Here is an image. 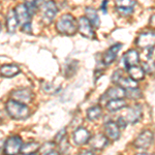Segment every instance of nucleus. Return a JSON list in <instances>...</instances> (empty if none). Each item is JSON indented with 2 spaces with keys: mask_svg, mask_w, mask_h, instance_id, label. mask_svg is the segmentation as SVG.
Segmentation results:
<instances>
[{
  "mask_svg": "<svg viewBox=\"0 0 155 155\" xmlns=\"http://www.w3.org/2000/svg\"><path fill=\"white\" fill-rule=\"evenodd\" d=\"M126 96L129 97L130 99H137L139 97L142 96V93L139 89L137 88H131V89H128L126 91Z\"/></svg>",
  "mask_w": 155,
  "mask_h": 155,
  "instance_id": "27",
  "label": "nucleus"
},
{
  "mask_svg": "<svg viewBox=\"0 0 155 155\" xmlns=\"http://www.w3.org/2000/svg\"><path fill=\"white\" fill-rule=\"evenodd\" d=\"M56 28L61 34L65 35H74L79 28V24L77 23L76 19L69 14L63 15L56 24Z\"/></svg>",
  "mask_w": 155,
  "mask_h": 155,
  "instance_id": "1",
  "label": "nucleus"
},
{
  "mask_svg": "<svg viewBox=\"0 0 155 155\" xmlns=\"http://www.w3.org/2000/svg\"><path fill=\"white\" fill-rule=\"evenodd\" d=\"M6 111L14 119H26L29 116V109L25 104L11 99L6 102Z\"/></svg>",
  "mask_w": 155,
  "mask_h": 155,
  "instance_id": "2",
  "label": "nucleus"
},
{
  "mask_svg": "<svg viewBox=\"0 0 155 155\" xmlns=\"http://www.w3.org/2000/svg\"><path fill=\"white\" fill-rule=\"evenodd\" d=\"M78 23H79L80 33H81L82 35L87 37V38H94V37H95L93 28H92V25L86 17H81V18L79 19Z\"/></svg>",
  "mask_w": 155,
  "mask_h": 155,
  "instance_id": "8",
  "label": "nucleus"
},
{
  "mask_svg": "<svg viewBox=\"0 0 155 155\" xmlns=\"http://www.w3.org/2000/svg\"><path fill=\"white\" fill-rule=\"evenodd\" d=\"M78 155H94V153L91 150H82L78 153Z\"/></svg>",
  "mask_w": 155,
  "mask_h": 155,
  "instance_id": "32",
  "label": "nucleus"
},
{
  "mask_svg": "<svg viewBox=\"0 0 155 155\" xmlns=\"http://www.w3.org/2000/svg\"><path fill=\"white\" fill-rule=\"evenodd\" d=\"M142 117V107L140 104H134L127 111L125 117H123L126 120V122L129 123H136L139 121Z\"/></svg>",
  "mask_w": 155,
  "mask_h": 155,
  "instance_id": "10",
  "label": "nucleus"
},
{
  "mask_svg": "<svg viewBox=\"0 0 155 155\" xmlns=\"http://www.w3.org/2000/svg\"><path fill=\"white\" fill-rule=\"evenodd\" d=\"M90 140V132L86 128L80 127L74 132V141L77 145H83Z\"/></svg>",
  "mask_w": 155,
  "mask_h": 155,
  "instance_id": "13",
  "label": "nucleus"
},
{
  "mask_svg": "<svg viewBox=\"0 0 155 155\" xmlns=\"http://www.w3.org/2000/svg\"><path fill=\"white\" fill-rule=\"evenodd\" d=\"M42 9V21L45 24H50L54 20L57 14V6L53 1H44L39 3Z\"/></svg>",
  "mask_w": 155,
  "mask_h": 155,
  "instance_id": "4",
  "label": "nucleus"
},
{
  "mask_svg": "<svg viewBox=\"0 0 155 155\" xmlns=\"http://www.w3.org/2000/svg\"><path fill=\"white\" fill-rule=\"evenodd\" d=\"M12 96L17 99V101L20 102H27L31 101V92L27 89H23V90H17L12 93Z\"/></svg>",
  "mask_w": 155,
  "mask_h": 155,
  "instance_id": "20",
  "label": "nucleus"
},
{
  "mask_svg": "<svg viewBox=\"0 0 155 155\" xmlns=\"http://www.w3.org/2000/svg\"><path fill=\"white\" fill-rule=\"evenodd\" d=\"M0 30H1V26H0Z\"/></svg>",
  "mask_w": 155,
  "mask_h": 155,
  "instance_id": "35",
  "label": "nucleus"
},
{
  "mask_svg": "<svg viewBox=\"0 0 155 155\" xmlns=\"http://www.w3.org/2000/svg\"><path fill=\"white\" fill-rule=\"evenodd\" d=\"M126 124H127L126 120L121 116V117H120V118L118 119V124H117V125L119 126V128H125V127H126Z\"/></svg>",
  "mask_w": 155,
  "mask_h": 155,
  "instance_id": "30",
  "label": "nucleus"
},
{
  "mask_svg": "<svg viewBox=\"0 0 155 155\" xmlns=\"http://www.w3.org/2000/svg\"><path fill=\"white\" fill-rule=\"evenodd\" d=\"M29 155H35V154H29Z\"/></svg>",
  "mask_w": 155,
  "mask_h": 155,
  "instance_id": "34",
  "label": "nucleus"
},
{
  "mask_svg": "<svg viewBox=\"0 0 155 155\" xmlns=\"http://www.w3.org/2000/svg\"><path fill=\"white\" fill-rule=\"evenodd\" d=\"M41 155H59L58 152L54 149V144L49 143V144H45L44 147L41 150Z\"/></svg>",
  "mask_w": 155,
  "mask_h": 155,
  "instance_id": "25",
  "label": "nucleus"
},
{
  "mask_svg": "<svg viewBox=\"0 0 155 155\" xmlns=\"http://www.w3.org/2000/svg\"><path fill=\"white\" fill-rule=\"evenodd\" d=\"M139 61H140V55L136 50H129L123 56V63L127 68L136 66L139 63Z\"/></svg>",
  "mask_w": 155,
  "mask_h": 155,
  "instance_id": "11",
  "label": "nucleus"
},
{
  "mask_svg": "<svg viewBox=\"0 0 155 155\" xmlns=\"http://www.w3.org/2000/svg\"><path fill=\"white\" fill-rule=\"evenodd\" d=\"M18 24H19V22H18V19H17V16H16V12H15V9H11L6 16L7 31H8L11 34L15 33Z\"/></svg>",
  "mask_w": 155,
  "mask_h": 155,
  "instance_id": "17",
  "label": "nucleus"
},
{
  "mask_svg": "<svg viewBox=\"0 0 155 155\" xmlns=\"http://www.w3.org/2000/svg\"><path fill=\"white\" fill-rule=\"evenodd\" d=\"M20 72V68L15 64H5L0 67V74L2 77L5 78H12L17 76Z\"/></svg>",
  "mask_w": 155,
  "mask_h": 155,
  "instance_id": "18",
  "label": "nucleus"
},
{
  "mask_svg": "<svg viewBox=\"0 0 155 155\" xmlns=\"http://www.w3.org/2000/svg\"><path fill=\"white\" fill-rule=\"evenodd\" d=\"M127 106L126 101L124 99H113V101H107V109L110 112H117L119 110L123 109Z\"/></svg>",
  "mask_w": 155,
  "mask_h": 155,
  "instance_id": "21",
  "label": "nucleus"
},
{
  "mask_svg": "<svg viewBox=\"0 0 155 155\" xmlns=\"http://www.w3.org/2000/svg\"><path fill=\"white\" fill-rule=\"evenodd\" d=\"M136 4V1H130V0H124V1H118L116 2L117 7H125V8H132V6Z\"/></svg>",
  "mask_w": 155,
  "mask_h": 155,
  "instance_id": "28",
  "label": "nucleus"
},
{
  "mask_svg": "<svg viewBox=\"0 0 155 155\" xmlns=\"http://www.w3.org/2000/svg\"><path fill=\"white\" fill-rule=\"evenodd\" d=\"M112 81L114 83L118 84L119 87L122 88H127V89H131V88H137V82L134 81L130 78H125L123 76V72L122 71H116L113 74L112 77Z\"/></svg>",
  "mask_w": 155,
  "mask_h": 155,
  "instance_id": "6",
  "label": "nucleus"
},
{
  "mask_svg": "<svg viewBox=\"0 0 155 155\" xmlns=\"http://www.w3.org/2000/svg\"><path fill=\"white\" fill-rule=\"evenodd\" d=\"M137 45L142 49H152L155 46V32H144L139 35Z\"/></svg>",
  "mask_w": 155,
  "mask_h": 155,
  "instance_id": "7",
  "label": "nucleus"
},
{
  "mask_svg": "<svg viewBox=\"0 0 155 155\" xmlns=\"http://www.w3.org/2000/svg\"><path fill=\"white\" fill-rule=\"evenodd\" d=\"M122 48V44H116L112 46L104 55V64H111L116 59L117 54L119 53L120 49Z\"/></svg>",
  "mask_w": 155,
  "mask_h": 155,
  "instance_id": "15",
  "label": "nucleus"
},
{
  "mask_svg": "<svg viewBox=\"0 0 155 155\" xmlns=\"http://www.w3.org/2000/svg\"><path fill=\"white\" fill-rule=\"evenodd\" d=\"M24 5L26 7L28 14L30 15V17H31L37 12V8H38V2L37 1H27L24 3Z\"/></svg>",
  "mask_w": 155,
  "mask_h": 155,
  "instance_id": "26",
  "label": "nucleus"
},
{
  "mask_svg": "<svg viewBox=\"0 0 155 155\" xmlns=\"http://www.w3.org/2000/svg\"><path fill=\"white\" fill-rule=\"evenodd\" d=\"M104 131L109 139L113 140V141H117L120 137V129L117 123L113 121H109L104 125Z\"/></svg>",
  "mask_w": 155,
  "mask_h": 155,
  "instance_id": "12",
  "label": "nucleus"
},
{
  "mask_svg": "<svg viewBox=\"0 0 155 155\" xmlns=\"http://www.w3.org/2000/svg\"><path fill=\"white\" fill-rule=\"evenodd\" d=\"M124 96H126V91L122 87H112L107 91V93L104 94V97L110 101L113 99H122Z\"/></svg>",
  "mask_w": 155,
  "mask_h": 155,
  "instance_id": "14",
  "label": "nucleus"
},
{
  "mask_svg": "<svg viewBox=\"0 0 155 155\" xmlns=\"http://www.w3.org/2000/svg\"><path fill=\"white\" fill-rule=\"evenodd\" d=\"M153 141V134L150 130H145L140 134L134 141V145L137 148H147L152 144Z\"/></svg>",
  "mask_w": 155,
  "mask_h": 155,
  "instance_id": "9",
  "label": "nucleus"
},
{
  "mask_svg": "<svg viewBox=\"0 0 155 155\" xmlns=\"http://www.w3.org/2000/svg\"><path fill=\"white\" fill-rule=\"evenodd\" d=\"M89 142L91 148L95 150H102L107 145V139L104 134H96Z\"/></svg>",
  "mask_w": 155,
  "mask_h": 155,
  "instance_id": "16",
  "label": "nucleus"
},
{
  "mask_svg": "<svg viewBox=\"0 0 155 155\" xmlns=\"http://www.w3.org/2000/svg\"><path fill=\"white\" fill-rule=\"evenodd\" d=\"M38 148H39V144L35 143V142H29V143L23 144L21 151L25 155H29V154H34V152H36Z\"/></svg>",
  "mask_w": 155,
  "mask_h": 155,
  "instance_id": "23",
  "label": "nucleus"
},
{
  "mask_svg": "<svg viewBox=\"0 0 155 155\" xmlns=\"http://www.w3.org/2000/svg\"><path fill=\"white\" fill-rule=\"evenodd\" d=\"M118 12H121L122 15H129L132 12V8H125V7H117Z\"/></svg>",
  "mask_w": 155,
  "mask_h": 155,
  "instance_id": "31",
  "label": "nucleus"
},
{
  "mask_svg": "<svg viewBox=\"0 0 155 155\" xmlns=\"http://www.w3.org/2000/svg\"><path fill=\"white\" fill-rule=\"evenodd\" d=\"M150 26L155 28V15H153V16L151 17V19H150Z\"/></svg>",
  "mask_w": 155,
  "mask_h": 155,
  "instance_id": "33",
  "label": "nucleus"
},
{
  "mask_svg": "<svg viewBox=\"0 0 155 155\" xmlns=\"http://www.w3.org/2000/svg\"><path fill=\"white\" fill-rule=\"evenodd\" d=\"M86 18L89 20V22L91 23V25H93L94 27H98L99 24H101V21H99V17L97 12L92 7H87L86 8Z\"/></svg>",
  "mask_w": 155,
  "mask_h": 155,
  "instance_id": "22",
  "label": "nucleus"
},
{
  "mask_svg": "<svg viewBox=\"0 0 155 155\" xmlns=\"http://www.w3.org/2000/svg\"><path fill=\"white\" fill-rule=\"evenodd\" d=\"M23 142L19 136H14L7 139L4 145V153L6 155H17L21 151Z\"/></svg>",
  "mask_w": 155,
  "mask_h": 155,
  "instance_id": "5",
  "label": "nucleus"
},
{
  "mask_svg": "<svg viewBox=\"0 0 155 155\" xmlns=\"http://www.w3.org/2000/svg\"><path fill=\"white\" fill-rule=\"evenodd\" d=\"M15 12H16V16L19 24L22 26V31L26 32L27 34H31V17L27 12L25 5L24 4H18L15 8Z\"/></svg>",
  "mask_w": 155,
  "mask_h": 155,
  "instance_id": "3",
  "label": "nucleus"
},
{
  "mask_svg": "<svg viewBox=\"0 0 155 155\" xmlns=\"http://www.w3.org/2000/svg\"><path fill=\"white\" fill-rule=\"evenodd\" d=\"M128 74H129V78L132 79L134 81H141L145 78V71L143 67L140 66H132L128 68Z\"/></svg>",
  "mask_w": 155,
  "mask_h": 155,
  "instance_id": "19",
  "label": "nucleus"
},
{
  "mask_svg": "<svg viewBox=\"0 0 155 155\" xmlns=\"http://www.w3.org/2000/svg\"><path fill=\"white\" fill-rule=\"evenodd\" d=\"M102 111H101V107L99 106H95V107H92L87 111V118L89 120H97L99 117L101 116Z\"/></svg>",
  "mask_w": 155,
  "mask_h": 155,
  "instance_id": "24",
  "label": "nucleus"
},
{
  "mask_svg": "<svg viewBox=\"0 0 155 155\" xmlns=\"http://www.w3.org/2000/svg\"><path fill=\"white\" fill-rule=\"evenodd\" d=\"M59 145H60V150H61L62 153H66L67 149H68V143H67V140L65 137H63V139L59 142Z\"/></svg>",
  "mask_w": 155,
  "mask_h": 155,
  "instance_id": "29",
  "label": "nucleus"
}]
</instances>
